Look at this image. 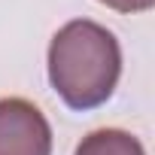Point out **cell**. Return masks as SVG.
Masks as SVG:
<instances>
[{"mask_svg":"<svg viewBox=\"0 0 155 155\" xmlns=\"http://www.w3.org/2000/svg\"><path fill=\"white\" fill-rule=\"evenodd\" d=\"M73 155H146L143 143L122 128H97L79 140Z\"/></svg>","mask_w":155,"mask_h":155,"instance_id":"obj_3","label":"cell"},{"mask_svg":"<svg viewBox=\"0 0 155 155\" xmlns=\"http://www.w3.org/2000/svg\"><path fill=\"white\" fill-rule=\"evenodd\" d=\"M97 3H104L116 12H146L155 6V0H97Z\"/></svg>","mask_w":155,"mask_h":155,"instance_id":"obj_4","label":"cell"},{"mask_svg":"<svg viewBox=\"0 0 155 155\" xmlns=\"http://www.w3.org/2000/svg\"><path fill=\"white\" fill-rule=\"evenodd\" d=\"M122 76V49L113 31L91 18L67 21L49 43V82L76 113L104 107Z\"/></svg>","mask_w":155,"mask_h":155,"instance_id":"obj_1","label":"cell"},{"mask_svg":"<svg viewBox=\"0 0 155 155\" xmlns=\"http://www.w3.org/2000/svg\"><path fill=\"white\" fill-rule=\"evenodd\" d=\"M0 155H52V128L25 97H0Z\"/></svg>","mask_w":155,"mask_h":155,"instance_id":"obj_2","label":"cell"}]
</instances>
